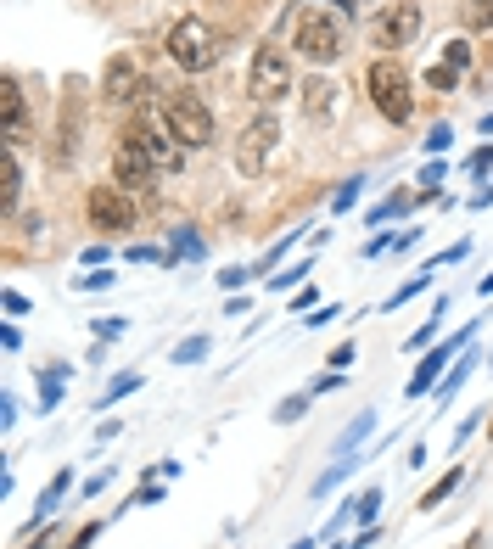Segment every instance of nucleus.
Returning a JSON list of instances; mask_svg holds the SVG:
<instances>
[{"mask_svg": "<svg viewBox=\"0 0 493 549\" xmlns=\"http://www.w3.org/2000/svg\"><path fill=\"white\" fill-rule=\"evenodd\" d=\"M101 90H107V101H135V90H141V68H135V57H129V51H118V57L107 62Z\"/></svg>", "mask_w": 493, "mask_h": 549, "instance_id": "f8f14e48", "label": "nucleus"}, {"mask_svg": "<svg viewBox=\"0 0 493 549\" xmlns=\"http://www.w3.org/2000/svg\"><path fill=\"white\" fill-rule=\"evenodd\" d=\"M460 17H465V29L488 34L493 29V0H460Z\"/></svg>", "mask_w": 493, "mask_h": 549, "instance_id": "dca6fc26", "label": "nucleus"}, {"mask_svg": "<svg viewBox=\"0 0 493 549\" xmlns=\"http://www.w3.org/2000/svg\"><path fill=\"white\" fill-rule=\"evenodd\" d=\"M359 191H365V180H359V174H353V180H342V191L331 197V213H348L353 202H359Z\"/></svg>", "mask_w": 493, "mask_h": 549, "instance_id": "5701e85b", "label": "nucleus"}, {"mask_svg": "<svg viewBox=\"0 0 493 549\" xmlns=\"http://www.w3.org/2000/svg\"><path fill=\"white\" fill-rule=\"evenodd\" d=\"M426 85H432V90H443V96H449V90L460 85V73H454L449 62H432V68H426Z\"/></svg>", "mask_w": 493, "mask_h": 549, "instance_id": "412c9836", "label": "nucleus"}, {"mask_svg": "<svg viewBox=\"0 0 493 549\" xmlns=\"http://www.w3.org/2000/svg\"><path fill=\"white\" fill-rule=\"evenodd\" d=\"M449 141H454V129H449V124H437L432 135L421 141V152H426V157H437V152H449Z\"/></svg>", "mask_w": 493, "mask_h": 549, "instance_id": "a878e982", "label": "nucleus"}, {"mask_svg": "<svg viewBox=\"0 0 493 549\" xmlns=\"http://www.w3.org/2000/svg\"><path fill=\"white\" fill-rule=\"evenodd\" d=\"M163 124L180 146H213V113L197 90H174L163 96Z\"/></svg>", "mask_w": 493, "mask_h": 549, "instance_id": "7ed1b4c3", "label": "nucleus"}, {"mask_svg": "<svg viewBox=\"0 0 493 549\" xmlns=\"http://www.w3.org/2000/svg\"><path fill=\"white\" fill-rule=\"evenodd\" d=\"M85 208H90V225H96V230H129V225H135V208H129L124 185H96Z\"/></svg>", "mask_w": 493, "mask_h": 549, "instance_id": "6e6552de", "label": "nucleus"}, {"mask_svg": "<svg viewBox=\"0 0 493 549\" xmlns=\"http://www.w3.org/2000/svg\"><path fill=\"white\" fill-rule=\"evenodd\" d=\"M73 488V471H57V477H51V488L40 493V516H51V510L62 505V493Z\"/></svg>", "mask_w": 493, "mask_h": 549, "instance_id": "6ab92c4d", "label": "nucleus"}, {"mask_svg": "<svg viewBox=\"0 0 493 549\" xmlns=\"http://www.w3.org/2000/svg\"><path fill=\"white\" fill-rule=\"evenodd\" d=\"M124 135L141 146L146 157H152L157 174H180V169H185V146L169 135V124H152V118H141V124H129Z\"/></svg>", "mask_w": 493, "mask_h": 549, "instance_id": "0eeeda50", "label": "nucleus"}, {"mask_svg": "<svg viewBox=\"0 0 493 549\" xmlns=\"http://www.w3.org/2000/svg\"><path fill=\"white\" fill-rule=\"evenodd\" d=\"M376 510H381V488H370V493H359V505H353V521H359V527H370V521H376Z\"/></svg>", "mask_w": 493, "mask_h": 549, "instance_id": "b1692460", "label": "nucleus"}, {"mask_svg": "<svg viewBox=\"0 0 493 549\" xmlns=\"http://www.w3.org/2000/svg\"><path fill=\"white\" fill-rule=\"evenodd\" d=\"M163 45H169V62L185 68V73H208V68H219V57H225L219 29H213L208 17H180Z\"/></svg>", "mask_w": 493, "mask_h": 549, "instance_id": "f257e3e1", "label": "nucleus"}, {"mask_svg": "<svg viewBox=\"0 0 493 549\" xmlns=\"http://www.w3.org/2000/svg\"><path fill=\"white\" fill-rule=\"evenodd\" d=\"M488 437H493V426H488Z\"/></svg>", "mask_w": 493, "mask_h": 549, "instance_id": "49530a36", "label": "nucleus"}, {"mask_svg": "<svg viewBox=\"0 0 493 549\" xmlns=\"http://www.w3.org/2000/svg\"><path fill=\"white\" fill-rule=\"evenodd\" d=\"M460 342H471V325H465V331H460V337H454V342H443V348H432V353H426V359H421V365H415V376H409V393L421 398L426 387H432V381L443 376V365H454V353H460Z\"/></svg>", "mask_w": 493, "mask_h": 549, "instance_id": "9b49d317", "label": "nucleus"}, {"mask_svg": "<svg viewBox=\"0 0 493 549\" xmlns=\"http://www.w3.org/2000/svg\"><path fill=\"white\" fill-rule=\"evenodd\" d=\"M113 286V275L107 269H96V275H79V292H107Z\"/></svg>", "mask_w": 493, "mask_h": 549, "instance_id": "473e14b6", "label": "nucleus"}, {"mask_svg": "<svg viewBox=\"0 0 493 549\" xmlns=\"http://www.w3.org/2000/svg\"><path fill=\"white\" fill-rule=\"evenodd\" d=\"M292 45L303 51V62H314V68L337 62L342 57V12H325V0H314L309 12L297 17Z\"/></svg>", "mask_w": 493, "mask_h": 549, "instance_id": "f03ea898", "label": "nucleus"}, {"mask_svg": "<svg viewBox=\"0 0 493 549\" xmlns=\"http://www.w3.org/2000/svg\"><path fill=\"white\" fill-rule=\"evenodd\" d=\"M421 185H426V197H432L437 185H443V163H426V174H421Z\"/></svg>", "mask_w": 493, "mask_h": 549, "instance_id": "f704fd0d", "label": "nucleus"}, {"mask_svg": "<svg viewBox=\"0 0 493 549\" xmlns=\"http://www.w3.org/2000/svg\"><path fill=\"white\" fill-rule=\"evenodd\" d=\"M241 281H247V269H225V275H219V286H225V292H236Z\"/></svg>", "mask_w": 493, "mask_h": 549, "instance_id": "a19ab883", "label": "nucleus"}, {"mask_svg": "<svg viewBox=\"0 0 493 549\" xmlns=\"http://www.w3.org/2000/svg\"><path fill=\"white\" fill-rule=\"evenodd\" d=\"M477 292H482V297H493V275H482V281H477Z\"/></svg>", "mask_w": 493, "mask_h": 549, "instance_id": "37998d69", "label": "nucleus"}, {"mask_svg": "<svg viewBox=\"0 0 493 549\" xmlns=\"http://www.w3.org/2000/svg\"><path fill=\"white\" fill-rule=\"evenodd\" d=\"M465 169H471V174H488V169H493V146H477V152H471V163H465Z\"/></svg>", "mask_w": 493, "mask_h": 549, "instance_id": "72a5a7b5", "label": "nucleus"}, {"mask_svg": "<svg viewBox=\"0 0 493 549\" xmlns=\"http://www.w3.org/2000/svg\"><path fill=\"white\" fill-rule=\"evenodd\" d=\"M135 505H163V488H157V482H146V488L135 493Z\"/></svg>", "mask_w": 493, "mask_h": 549, "instance_id": "58836bf2", "label": "nucleus"}, {"mask_svg": "<svg viewBox=\"0 0 493 549\" xmlns=\"http://www.w3.org/2000/svg\"><path fill=\"white\" fill-rule=\"evenodd\" d=\"M303 409H309V398H303V393H292V398H281V409H275V421H281V426H292L297 415H303Z\"/></svg>", "mask_w": 493, "mask_h": 549, "instance_id": "cd10ccee", "label": "nucleus"}, {"mask_svg": "<svg viewBox=\"0 0 493 549\" xmlns=\"http://www.w3.org/2000/svg\"><path fill=\"white\" fill-rule=\"evenodd\" d=\"M415 34H421V6H415V0L387 6V12H381V23H376V45H381V51H404Z\"/></svg>", "mask_w": 493, "mask_h": 549, "instance_id": "1a4fd4ad", "label": "nucleus"}, {"mask_svg": "<svg viewBox=\"0 0 493 549\" xmlns=\"http://www.w3.org/2000/svg\"><path fill=\"white\" fill-rule=\"evenodd\" d=\"M376 538H381L376 527H359V533H353V549H370V544H376Z\"/></svg>", "mask_w": 493, "mask_h": 549, "instance_id": "79ce46f5", "label": "nucleus"}, {"mask_svg": "<svg viewBox=\"0 0 493 549\" xmlns=\"http://www.w3.org/2000/svg\"><path fill=\"white\" fill-rule=\"evenodd\" d=\"M482 135H493V113H488V118H482Z\"/></svg>", "mask_w": 493, "mask_h": 549, "instance_id": "c03bdc74", "label": "nucleus"}, {"mask_svg": "<svg viewBox=\"0 0 493 549\" xmlns=\"http://www.w3.org/2000/svg\"><path fill=\"white\" fill-rule=\"evenodd\" d=\"M331 320H337V303H331V309H314L309 314V331H320V325H331Z\"/></svg>", "mask_w": 493, "mask_h": 549, "instance_id": "ea45409f", "label": "nucleus"}, {"mask_svg": "<svg viewBox=\"0 0 493 549\" xmlns=\"http://www.w3.org/2000/svg\"><path fill=\"white\" fill-rule=\"evenodd\" d=\"M426 286H432V269H421V275H409V281L398 286L393 297H387V309H398V303H409V297H415V292H426Z\"/></svg>", "mask_w": 493, "mask_h": 549, "instance_id": "aec40b11", "label": "nucleus"}, {"mask_svg": "<svg viewBox=\"0 0 493 549\" xmlns=\"http://www.w3.org/2000/svg\"><path fill=\"white\" fill-rule=\"evenodd\" d=\"M247 96H253L264 113H275V107L292 96V68H286V57L275 51V45L253 51V68H247Z\"/></svg>", "mask_w": 493, "mask_h": 549, "instance_id": "39448f33", "label": "nucleus"}, {"mask_svg": "<svg viewBox=\"0 0 493 549\" xmlns=\"http://www.w3.org/2000/svg\"><path fill=\"white\" fill-rule=\"evenodd\" d=\"M303 118H309V124H331V118H337V90L325 85V79H309V90H303Z\"/></svg>", "mask_w": 493, "mask_h": 549, "instance_id": "4468645a", "label": "nucleus"}, {"mask_svg": "<svg viewBox=\"0 0 493 549\" xmlns=\"http://www.w3.org/2000/svg\"><path fill=\"white\" fill-rule=\"evenodd\" d=\"M17 197H23V169L6 146V157H0V213H17Z\"/></svg>", "mask_w": 493, "mask_h": 549, "instance_id": "2eb2a0df", "label": "nucleus"}, {"mask_svg": "<svg viewBox=\"0 0 493 549\" xmlns=\"http://www.w3.org/2000/svg\"><path fill=\"white\" fill-rule=\"evenodd\" d=\"M365 90H370V101H376V113L387 118V124H409L415 96H409V73L398 68V62H376V68L365 73Z\"/></svg>", "mask_w": 493, "mask_h": 549, "instance_id": "20e7f679", "label": "nucleus"}, {"mask_svg": "<svg viewBox=\"0 0 493 549\" xmlns=\"http://www.w3.org/2000/svg\"><path fill=\"white\" fill-rule=\"evenodd\" d=\"M275 141H281V124H275V113H258L253 124L241 129V146H236V169L247 174V180H258L269 163V152H275Z\"/></svg>", "mask_w": 493, "mask_h": 549, "instance_id": "423d86ee", "label": "nucleus"}, {"mask_svg": "<svg viewBox=\"0 0 493 549\" xmlns=\"http://www.w3.org/2000/svg\"><path fill=\"white\" fill-rule=\"evenodd\" d=\"M370 432H376V415H370V409H365V415H359V421H353L348 432L337 437V449H342V454H353V449H359V443H365Z\"/></svg>", "mask_w": 493, "mask_h": 549, "instance_id": "a211bd4d", "label": "nucleus"}, {"mask_svg": "<svg viewBox=\"0 0 493 549\" xmlns=\"http://www.w3.org/2000/svg\"><path fill=\"white\" fill-rule=\"evenodd\" d=\"M443 62H449L454 73L471 68V45H465V40H449V45H443Z\"/></svg>", "mask_w": 493, "mask_h": 549, "instance_id": "bb28decb", "label": "nucleus"}, {"mask_svg": "<svg viewBox=\"0 0 493 549\" xmlns=\"http://www.w3.org/2000/svg\"><path fill=\"white\" fill-rule=\"evenodd\" d=\"M0 118H6V146H23V141H29V118H23V90H17L12 73L0 79Z\"/></svg>", "mask_w": 493, "mask_h": 549, "instance_id": "ddd939ff", "label": "nucleus"}, {"mask_svg": "<svg viewBox=\"0 0 493 549\" xmlns=\"http://www.w3.org/2000/svg\"><path fill=\"white\" fill-rule=\"evenodd\" d=\"M409 202H415V197H387V202H381L376 213H370V219H376V225H381V219H393V213H404Z\"/></svg>", "mask_w": 493, "mask_h": 549, "instance_id": "2f4dec72", "label": "nucleus"}, {"mask_svg": "<svg viewBox=\"0 0 493 549\" xmlns=\"http://www.w3.org/2000/svg\"><path fill=\"white\" fill-rule=\"evenodd\" d=\"M135 387H141V376H118L113 387H107V398H101V409H107V404H118L124 393H135Z\"/></svg>", "mask_w": 493, "mask_h": 549, "instance_id": "c756f323", "label": "nucleus"}, {"mask_svg": "<svg viewBox=\"0 0 493 549\" xmlns=\"http://www.w3.org/2000/svg\"><path fill=\"white\" fill-rule=\"evenodd\" d=\"M292 549H314V538H297V544Z\"/></svg>", "mask_w": 493, "mask_h": 549, "instance_id": "a18cd8bd", "label": "nucleus"}, {"mask_svg": "<svg viewBox=\"0 0 493 549\" xmlns=\"http://www.w3.org/2000/svg\"><path fill=\"white\" fill-rule=\"evenodd\" d=\"M0 303H6V314H29V297H23V292H6Z\"/></svg>", "mask_w": 493, "mask_h": 549, "instance_id": "4c0bfd02", "label": "nucleus"}, {"mask_svg": "<svg viewBox=\"0 0 493 549\" xmlns=\"http://www.w3.org/2000/svg\"><path fill=\"white\" fill-rule=\"evenodd\" d=\"M113 174H118V185H124V191H152L157 163L124 135V141H118V152H113Z\"/></svg>", "mask_w": 493, "mask_h": 549, "instance_id": "9d476101", "label": "nucleus"}, {"mask_svg": "<svg viewBox=\"0 0 493 549\" xmlns=\"http://www.w3.org/2000/svg\"><path fill=\"white\" fill-rule=\"evenodd\" d=\"M297 281H309V264H292L286 275H275L269 286H275V292H286V286H297Z\"/></svg>", "mask_w": 493, "mask_h": 549, "instance_id": "7c9ffc66", "label": "nucleus"}, {"mask_svg": "<svg viewBox=\"0 0 493 549\" xmlns=\"http://www.w3.org/2000/svg\"><path fill=\"white\" fill-rule=\"evenodd\" d=\"M471 370H477V353H465L460 365L449 370V381L437 387V404H449V398H454V393H460V387H465V376H471Z\"/></svg>", "mask_w": 493, "mask_h": 549, "instance_id": "f3484780", "label": "nucleus"}, {"mask_svg": "<svg viewBox=\"0 0 493 549\" xmlns=\"http://www.w3.org/2000/svg\"><path fill=\"white\" fill-rule=\"evenodd\" d=\"M208 348H213L208 337H191V342H180V348H174V365H197V359H208Z\"/></svg>", "mask_w": 493, "mask_h": 549, "instance_id": "4be33fe9", "label": "nucleus"}, {"mask_svg": "<svg viewBox=\"0 0 493 549\" xmlns=\"http://www.w3.org/2000/svg\"><path fill=\"white\" fill-rule=\"evenodd\" d=\"M454 488H460V471H449V477L437 482V488H432V493H426L421 505H426V510H437V505H443V499H449V493H454Z\"/></svg>", "mask_w": 493, "mask_h": 549, "instance_id": "393cba45", "label": "nucleus"}, {"mask_svg": "<svg viewBox=\"0 0 493 549\" xmlns=\"http://www.w3.org/2000/svg\"><path fill=\"white\" fill-rule=\"evenodd\" d=\"M169 258H202V236L180 230V236H174V253H169Z\"/></svg>", "mask_w": 493, "mask_h": 549, "instance_id": "c85d7f7f", "label": "nucleus"}, {"mask_svg": "<svg viewBox=\"0 0 493 549\" xmlns=\"http://www.w3.org/2000/svg\"><path fill=\"white\" fill-rule=\"evenodd\" d=\"M101 533V521H90V527H79V533H73V544L68 549H90V538Z\"/></svg>", "mask_w": 493, "mask_h": 549, "instance_id": "c9c22d12", "label": "nucleus"}, {"mask_svg": "<svg viewBox=\"0 0 493 549\" xmlns=\"http://www.w3.org/2000/svg\"><path fill=\"white\" fill-rule=\"evenodd\" d=\"M331 370H353V342H342V348L331 353Z\"/></svg>", "mask_w": 493, "mask_h": 549, "instance_id": "e433bc0d", "label": "nucleus"}]
</instances>
